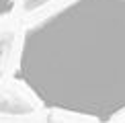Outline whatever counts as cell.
Masks as SVG:
<instances>
[{"mask_svg": "<svg viewBox=\"0 0 125 123\" xmlns=\"http://www.w3.org/2000/svg\"><path fill=\"white\" fill-rule=\"evenodd\" d=\"M17 78L47 109L98 121L125 111V0H72L29 27Z\"/></svg>", "mask_w": 125, "mask_h": 123, "instance_id": "cell-1", "label": "cell"}, {"mask_svg": "<svg viewBox=\"0 0 125 123\" xmlns=\"http://www.w3.org/2000/svg\"><path fill=\"white\" fill-rule=\"evenodd\" d=\"M12 2H14V0H0V17H2V14H6V12H10Z\"/></svg>", "mask_w": 125, "mask_h": 123, "instance_id": "cell-2", "label": "cell"}]
</instances>
